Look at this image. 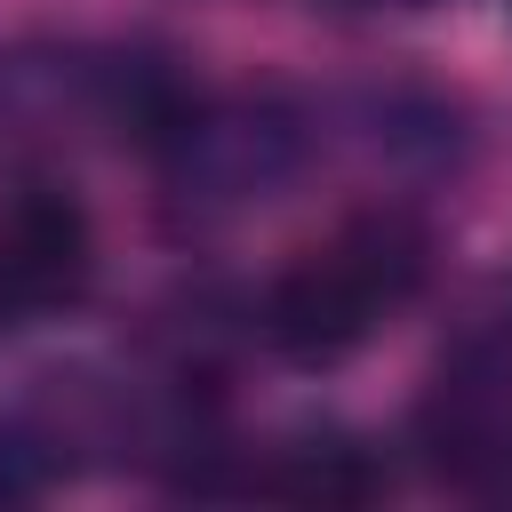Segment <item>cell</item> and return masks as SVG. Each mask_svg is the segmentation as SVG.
<instances>
[{"instance_id":"3","label":"cell","mask_w":512,"mask_h":512,"mask_svg":"<svg viewBox=\"0 0 512 512\" xmlns=\"http://www.w3.org/2000/svg\"><path fill=\"white\" fill-rule=\"evenodd\" d=\"M272 488H280V496H304V504H368V496L384 488V472L368 464V448L328 440V448H304L296 464H280Z\"/></svg>"},{"instance_id":"1","label":"cell","mask_w":512,"mask_h":512,"mask_svg":"<svg viewBox=\"0 0 512 512\" xmlns=\"http://www.w3.org/2000/svg\"><path fill=\"white\" fill-rule=\"evenodd\" d=\"M384 304H392V288H384V280L352 256V240H344V248L296 264L288 280H272V296H264V336H272L288 360L328 368V360H344V352L368 336V320H376Z\"/></svg>"},{"instance_id":"2","label":"cell","mask_w":512,"mask_h":512,"mask_svg":"<svg viewBox=\"0 0 512 512\" xmlns=\"http://www.w3.org/2000/svg\"><path fill=\"white\" fill-rule=\"evenodd\" d=\"M80 280H88V216L64 192L16 200L8 224H0V296H8V312L64 304V296H80Z\"/></svg>"}]
</instances>
